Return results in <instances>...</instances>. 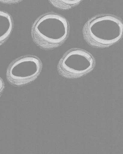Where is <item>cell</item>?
Returning a JSON list of instances; mask_svg holds the SVG:
<instances>
[{
  "mask_svg": "<svg viewBox=\"0 0 123 154\" xmlns=\"http://www.w3.org/2000/svg\"><path fill=\"white\" fill-rule=\"evenodd\" d=\"M84 38L90 45L97 48L109 47L118 42L122 38L123 23L122 19L113 14L96 15L84 25Z\"/></svg>",
  "mask_w": 123,
  "mask_h": 154,
  "instance_id": "7a4b0ae2",
  "label": "cell"
},
{
  "mask_svg": "<svg viewBox=\"0 0 123 154\" xmlns=\"http://www.w3.org/2000/svg\"><path fill=\"white\" fill-rule=\"evenodd\" d=\"M67 20L54 12L43 14L37 18L31 27L32 41L39 48L50 50L59 47L66 39L69 31Z\"/></svg>",
  "mask_w": 123,
  "mask_h": 154,
  "instance_id": "6da1fadb",
  "label": "cell"
},
{
  "mask_svg": "<svg viewBox=\"0 0 123 154\" xmlns=\"http://www.w3.org/2000/svg\"><path fill=\"white\" fill-rule=\"evenodd\" d=\"M14 26V22L11 15L8 12L0 10V46L8 40Z\"/></svg>",
  "mask_w": 123,
  "mask_h": 154,
  "instance_id": "5b68a950",
  "label": "cell"
},
{
  "mask_svg": "<svg viewBox=\"0 0 123 154\" xmlns=\"http://www.w3.org/2000/svg\"><path fill=\"white\" fill-rule=\"evenodd\" d=\"M42 63L36 56L27 54L13 60L6 69V77L9 83L15 87L23 86L33 82L39 76Z\"/></svg>",
  "mask_w": 123,
  "mask_h": 154,
  "instance_id": "3957f363",
  "label": "cell"
},
{
  "mask_svg": "<svg viewBox=\"0 0 123 154\" xmlns=\"http://www.w3.org/2000/svg\"><path fill=\"white\" fill-rule=\"evenodd\" d=\"M83 0H48L51 5L61 10H67L79 5Z\"/></svg>",
  "mask_w": 123,
  "mask_h": 154,
  "instance_id": "8992f818",
  "label": "cell"
},
{
  "mask_svg": "<svg viewBox=\"0 0 123 154\" xmlns=\"http://www.w3.org/2000/svg\"><path fill=\"white\" fill-rule=\"evenodd\" d=\"M23 0H0V3L7 5H13L19 3Z\"/></svg>",
  "mask_w": 123,
  "mask_h": 154,
  "instance_id": "52a82bcc",
  "label": "cell"
},
{
  "mask_svg": "<svg viewBox=\"0 0 123 154\" xmlns=\"http://www.w3.org/2000/svg\"><path fill=\"white\" fill-rule=\"evenodd\" d=\"M5 88V83L2 79L0 76V97L2 95Z\"/></svg>",
  "mask_w": 123,
  "mask_h": 154,
  "instance_id": "ba28073f",
  "label": "cell"
},
{
  "mask_svg": "<svg viewBox=\"0 0 123 154\" xmlns=\"http://www.w3.org/2000/svg\"><path fill=\"white\" fill-rule=\"evenodd\" d=\"M95 63L94 58L89 52L82 49L74 48L66 52L60 59L57 71L64 78H78L91 72Z\"/></svg>",
  "mask_w": 123,
  "mask_h": 154,
  "instance_id": "277c9868",
  "label": "cell"
}]
</instances>
